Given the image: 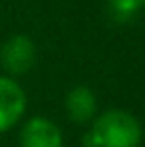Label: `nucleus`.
<instances>
[{
    "mask_svg": "<svg viewBox=\"0 0 145 147\" xmlns=\"http://www.w3.org/2000/svg\"><path fill=\"white\" fill-rule=\"evenodd\" d=\"M66 111L71 115L73 121L77 124H83V121H90L96 113V96L90 88H75L68 92L66 96Z\"/></svg>",
    "mask_w": 145,
    "mask_h": 147,
    "instance_id": "5",
    "label": "nucleus"
},
{
    "mask_svg": "<svg viewBox=\"0 0 145 147\" xmlns=\"http://www.w3.org/2000/svg\"><path fill=\"white\" fill-rule=\"evenodd\" d=\"M107 2L119 15H132L145 7V0H107Z\"/></svg>",
    "mask_w": 145,
    "mask_h": 147,
    "instance_id": "6",
    "label": "nucleus"
},
{
    "mask_svg": "<svg viewBox=\"0 0 145 147\" xmlns=\"http://www.w3.org/2000/svg\"><path fill=\"white\" fill-rule=\"evenodd\" d=\"M141 124L126 111H107L94 121L86 143L90 147H139Z\"/></svg>",
    "mask_w": 145,
    "mask_h": 147,
    "instance_id": "1",
    "label": "nucleus"
},
{
    "mask_svg": "<svg viewBox=\"0 0 145 147\" xmlns=\"http://www.w3.org/2000/svg\"><path fill=\"white\" fill-rule=\"evenodd\" d=\"M26 109V94L11 77H0V132L19 121Z\"/></svg>",
    "mask_w": 145,
    "mask_h": 147,
    "instance_id": "3",
    "label": "nucleus"
},
{
    "mask_svg": "<svg viewBox=\"0 0 145 147\" xmlns=\"http://www.w3.org/2000/svg\"><path fill=\"white\" fill-rule=\"evenodd\" d=\"M22 147H62V132L53 121L45 117H32L19 132Z\"/></svg>",
    "mask_w": 145,
    "mask_h": 147,
    "instance_id": "4",
    "label": "nucleus"
},
{
    "mask_svg": "<svg viewBox=\"0 0 145 147\" xmlns=\"http://www.w3.org/2000/svg\"><path fill=\"white\" fill-rule=\"evenodd\" d=\"M34 60H36V49H34V43L24 34H17V36L9 38L4 43L2 51H0V62L7 73L11 75H24L32 68Z\"/></svg>",
    "mask_w": 145,
    "mask_h": 147,
    "instance_id": "2",
    "label": "nucleus"
}]
</instances>
